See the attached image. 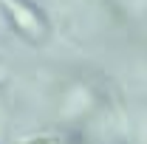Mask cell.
<instances>
[{"mask_svg": "<svg viewBox=\"0 0 147 144\" xmlns=\"http://www.w3.org/2000/svg\"><path fill=\"white\" fill-rule=\"evenodd\" d=\"M3 9H6L9 20L14 23V28L23 37L40 42L42 37L48 34V20L42 17V11H37L28 0H3Z\"/></svg>", "mask_w": 147, "mask_h": 144, "instance_id": "obj_1", "label": "cell"}, {"mask_svg": "<svg viewBox=\"0 0 147 144\" xmlns=\"http://www.w3.org/2000/svg\"><path fill=\"white\" fill-rule=\"evenodd\" d=\"M23 144H59L57 139H48V136H40V139H31V141H23Z\"/></svg>", "mask_w": 147, "mask_h": 144, "instance_id": "obj_2", "label": "cell"}]
</instances>
